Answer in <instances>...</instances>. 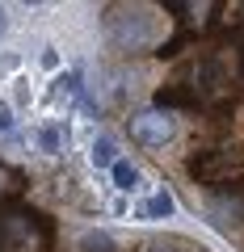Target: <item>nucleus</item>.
Returning <instances> with one entry per match:
<instances>
[{
	"label": "nucleus",
	"mask_w": 244,
	"mask_h": 252,
	"mask_svg": "<svg viewBox=\"0 0 244 252\" xmlns=\"http://www.w3.org/2000/svg\"><path fill=\"white\" fill-rule=\"evenodd\" d=\"M51 227L21 202H0V252H46Z\"/></svg>",
	"instance_id": "obj_1"
},
{
	"label": "nucleus",
	"mask_w": 244,
	"mask_h": 252,
	"mask_svg": "<svg viewBox=\"0 0 244 252\" xmlns=\"http://www.w3.org/2000/svg\"><path fill=\"white\" fill-rule=\"evenodd\" d=\"M185 172H190L198 185H223V181H232V177L244 172V147L240 143H223V147L194 152L190 160H185Z\"/></svg>",
	"instance_id": "obj_2"
},
{
	"label": "nucleus",
	"mask_w": 244,
	"mask_h": 252,
	"mask_svg": "<svg viewBox=\"0 0 244 252\" xmlns=\"http://www.w3.org/2000/svg\"><path fill=\"white\" fill-rule=\"evenodd\" d=\"M147 30H152V17H147V9H118L114 17H109V34H114L118 46H127V51H135V46H147Z\"/></svg>",
	"instance_id": "obj_3"
},
{
	"label": "nucleus",
	"mask_w": 244,
	"mask_h": 252,
	"mask_svg": "<svg viewBox=\"0 0 244 252\" xmlns=\"http://www.w3.org/2000/svg\"><path fill=\"white\" fill-rule=\"evenodd\" d=\"M131 139H139V143H147V147H160L164 139H173V118L164 114V109L135 114L131 118Z\"/></svg>",
	"instance_id": "obj_4"
},
{
	"label": "nucleus",
	"mask_w": 244,
	"mask_h": 252,
	"mask_svg": "<svg viewBox=\"0 0 244 252\" xmlns=\"http://www.w3.org/2000/svg\"><path fill=\"white\" fill-rule=\"evenodd\" d=\"M210 215H215V223L219 227H244V198L240 193H232L227 202H210Z\"/></svg>",
	"instance_id": "obj_5"
},
{
	"label": "nucleus",
	"mask_w": 244,
	"mask_h": 252,
	"mask_svg": "<svg viewBox=\"0 0 244 252\" xmlns=\"http://www.w3.org/2000/svg\"><path fill=\"white\" fill-rule=\"evenodd\" d=\"M143 215H147V219H164V215H173V193H169V189L152 193V198L143 202Z\"/></svg>",
	"instance_id": "obj_6"
},
{
	"label": "nucleus",
	"mask_w": 244,
	"mask_h": 252,
	"mask_svg": "<svg viewBox=\"0 0 244 252\" xmlns=\"http://www.w3.org/2000/svg\"><path fill=\"white\" fill-rule=\"evenodd\" d=\"M93 164H101V168H114L118 164V143L114 139H97L93 143Z\"/></svg>",
	"instance_id": "obj_7"
},
{
	"label": "nucleus",
	"mask_w": 244,
	"mask_h": 252,
	"mask_svg": "<svg viewBox=\"0 0 244 252\" xmlns=\"http://www.w3.org/2000/svg\"><path fill=\"white\" fill-rule=\"evenodd\" d=\"M143 252H198V248H194L190 240H177V235H160V240H152Z\"/></svg>",
	"instance_id": "obj_8"
},
{
	"label": "nucleus",
	"mask_w": 244,
	"mask_h": 252,
	"mask_svg": "<svg viewBox=\"0 0 244 252\" xmlns=\"http://www.w3.org/2000/svg\"><path fill=\"white\" fill-rule=\"evenodd\" d=\"M135 181H139V168H135V164H127V160L114 164V185H118V189H135Z\"/></svg>",
	"instance_id": "obj_9"
},
{
	"label": "nucleus",
	"mask_w": 244,
	"mask_h": 252,
	"mask_svg": "<svg viewBox=\"0 0 244 252\" xmlns=\"http://www.w3.org/2000/svg\"><path fill=\"white\" fill-rule=\"evenodd\" d=\"M194 101H198V97H194V93H177V89H160V93H156V105H194Z\"/></svg>",
	"instance_id": "obj_10"
},
{
	"label": "nucleus",
	"mask_w": 244,
	"mask_h": 252,
	"mask_svg": "<svg viewBox=\"0 0 244 252\" xmlns=\"http://www.w3.org/2000/svg\"><path fill=\"white\" fill-rule=\"evenodd\" d=\"M80 252H114V240L101 235V231H93V235H84V240H80Z\"/></svg>",
	"instance_id": "obj_11"
},
{
	"label": "nucleus",
	"mask_w": 244,
	"mask_h": 252,
	"mask_svg": "<svg viewBox=\"0 0 244 252\" xmlns=\"http://www.w3.org/2000/svg\"><path fill=\"white\" fill-rule=\"evenodd\" d=\"M38 147H42V152H59V147H64V130H59V126H46L42 135H38Z\"/></svg>",
	"instance_id": "obj_12"
},
{
	"label": "nucleus",
	"mask_w": 244,
	"mask_h": 252,
	"mask_svg": "<svg viewBox=\"0 0 244 252\" xmlns=\"http://www.w3.org/2000/svg\"><path fill=\"white\" fill-rule=\"evenodd\" d=\"M9 126H13V109L0 105V130H9Z\"/></svg>",
	"instance_id": "obj_13"
},
{
	"label": "nucleus",
	"mask_w": 244,
	"mask_h": 252,
	"mask_svg": "<svg viewBox=\"0 0 244 252\" xmlns=\"http://www.w3.org/2000/svg\"><path fill=\"white\" fill-rule=\"evenodd\" d=\"M4 26H9V21H4V9H0V38H4Z\"/></svg>",
	"instance_id": "obj_14"
}]
</instances>
